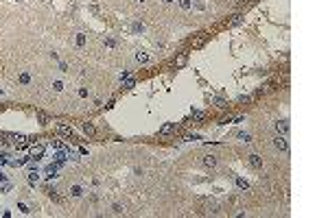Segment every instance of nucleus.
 <instances>
[{"label":"nucleus","instance_id":"3","mask_svg":"<svg viewBox=\"0 0 328 218\" xmlns=\"http://www.w3.org/2000/svg\"><path fill=\"white\" fill-rule=\"evenodd\" d=\"M44 155V144H37V146H31V157L33 159H40Z\"/></svg>","mask_w":328,"mask_h":218},{"label":"nucleus","instance_id":"21","mask_svg":"<svg viewBox=\"0 0 328 218\" xmlns=\"http://www.w3.org/2000/svg\"><path fill=\"white\" fill-rule=\"evenodd\" d=\"M77 44H79V46H83V44H86V35H83V33L77 35Z\"/></svg>","mask_w":328,"mask_h":218},{"label":"nucleus","instance_id":"20","mask_svg":"<svg viewBox=\"0 0 328 218\" xmlns=\"http://www.w3.org/2000/svg\"><path fill=\"white\" fill-rule=\"evenodd\" d=\"M18 210H22L24 214H29V212H31V210H29V205H26V203H18Z\"/></svg>","mask_w":328,"mask_h":218},{"label":"nucleus","instance_id":"1","mask_svg":"<svg viewBox=\"0 0 328 218\" xmlns=\"http://www.w3.org/2000/svg\"><path fill=\"white\" fill-rule=\"evenodd\" d=\"M11 140H13V146L18 151H22V148L29 146V138H26V135H11Z\"/></svg>","mask_w":328,"mask_h":218},{"label":"nucleus","instance_id":"8","mask_svg":"<svg viewBox=\"0 0 328 218\" xmlns=\"http://www.w3.org/2000/svg\"><path fill=\"white\" fill-rule=\"evenodd\" d=\"M57 129H59V133H61V135H66V138H72V129H70L68 124H63V122H61V124L57 126Z\"/></svg>","mask_w":328,"mask_h":218},{"label":"nucleus","instance_id":"13","mask_svg":"<svg viewBox=\"0 0 328 218\" xmlns=\"http://www.w3.org/2000/svg\"><path fill=\"white\" fill-rule=\"evenodd\" d=\"M136 61H140V63H147V61H149L147 52H136Z\"/></svg>","mask_w":328,"mask_h":218},{"label":"nucleus","instance_id":"4","mask_svg":"<svg viewBox=\"0 0 328 218\" xmlns=\"http://www.w3.org/2000/svg\"><path fill=\"white\" fill-rule=\"evenodd\" d=\"M186 61H188V57H186V54L182 52V54H177V57L173 59V66H175V68H184V66H186Z\"/></svg>","mask_w":328,"mask_h":218},{"label":"nucleus","instance_id":"14","mask_svg":"<svg viewBox=\"0 0 328 218\" xmlns=\"http://www.w3.org/2000/svg\"><path fill=\"white\" fill-rule=\"evenodd\" d=\"M203 164H206V166H210V168H212V166H217V159H214L212 155H208V157L203 159Z\"/></svg>","mask_w":328,"mask_h":218},{"label":"nucleus","instance_id":"2","mask_svg":"<svg viewBox=\"0 0 328 218\" xmlns=\"http://www.w3.org/2000/svg\"><path fill=\"white\" fill-rule=\"evenodd\" d=\"M206 39H208V35H206V33H199V35H197V37L190 42V46H193V48H201L203 44H206Z\"/></svg>","mask_w":328,"mask_h":218},{"label":"nucleus","instance_id":"12","mask_svg":"<svg viewBox=\"0 0 328 218\" xmlns=\"http://www.w3.org/2000/svg\"><path fill=\"white\" fill-rule=\"evenodd\" d=\"M70 194H72V196H81V194H83L81 185H72V188H70Z\"/></svg>","mask_w":328,"mask_h":218},{"label":"nucleus","instance_id":"6","mask_svg":"<svg viewBox=\"0 0 328 218\" xmlns=\"http://www.w3.org/2000/svg\"><path fill=\"white\" fill-rule=\"evenodd\" d=\"M175 131H177V126L168 122V124H162V129H160V135H171V133H175Z\"/></svg>","mask_w":328,"mask_h":218},{"label":"nucleus","instance_id":"15","mask_svg":"<svg viewBox=\"0 0 328 218\" xmlns=\"http://www.w3.org/2000/svg\"><path fill=\"white\" fill-rule=\"evenodd\" d=\"M37 118H40V122H42V124H48V120H50V118L46 116L44 111H37Z\"/></svg>","mask_w":328,"mask_h":218},{"label":"nucleus","instance_id":"16","mask_svg":"<svg viewBox=\"0 0 328 218\" xmlns=\"http://www.w3.org/2000/svg\"><path fill=\"white\" fill-rule=\"evenodd\" d=\"M53 89H55V92H61V89H63V83H61V81H55V83H53Z\"/></svg>","mask_w":328,"mask_h":218},{"label":"nucleus","instance_id":"22","mask_svg":"<svg viewBox=\"0 0 328 218\" xmlns=\"http://www.w3.org/2000/svg\"><path fill=\"white\" fill-rule=\"evenodd\" d=\"M236 135H239V138H241L243 142H249V140H252V138H249V133H243V131H241V133H236Z\"/></svg>","mask_w":328,"mask_h":218},{"label":"nucleus","instance_id":"7","mask_svg":"<svg viewBox=\"0 0 328 218\" xmlns=\"http://www.w3.org/2000/svg\"><path fill=\"white\" fill-rule=\"evenodd\" d=\"M276 131L284 135V133L289 131V124H287V120H278V122H276Z\"/></svg>","mask_w":328,"mask_h":218},{"label":"nucleus","instance_id":"10","mask_svg":"<svg viewBox=\"0 0 328 218\" xmlns=\"http://www.w3.org/2000/svg\"><path fill=\"white\" fill-rule=\"evenodd\" d=\"M83 133H86V135H94L96 129H94V126H92L90 122H86V124H83Z\"/></svg>","mask_w":328,"mask_h":218},{"label":"nucleus","instance_id":"23","mask_svg":"<svg viewBox=\"0 0 328 218\" xmlns=\"http://www.w3.org/2000/svg\"><path fill=\"white\" fill-rule=\"evenodd\" d=\"M20 81H22V83H29V81H31V76L24 72V74H20Z\"/></svg>","mask_w":328,"mask_h":218},{"label":"nucleus","instance_id":"9","mask_svg":"<svg viewBox=\"0 0 328 218\" xmlns=\"http://www.w3.org/2000/svg\"><path fill=\"white\" fill-rule=\"evenodd\" d=\"M249 164L254 168H262V159L258 157V155H249Z\"/></svg>","mask_w":328,"mask_h":218},{"label":"nucleus","instance_id":"25","mask_svg":"<svg viewBox=\"0 0 328 218\" xmlns=\"http://www.w3.org/2000/svg\"><path fill=\"white\" fill-rule=\"evenodd\" d=\"M164 2H173V0H164Z\"/></svg>","mask_w":328,"mask_h":218},{"label":"nucleus","instance_id":"5","mask_svg":"<svg viewBox=\"0 0 328 218\" xmlns=\"http://www.w3.org/2000/svg\"><path fill=\"white\" fill-rule=\"evenodd\" d=\"M274 146L280 148V151H287V148H289V144H287V140L282 138V135H278V138L274 140Z\"/></svg>","mask_w":328,"mask_h":218},{"label":"nucleus","instance_id":"11","mask_svg":"<svg viewBox=\"0 0 328 218\" xmlns=\"http://www.w3.org/2000/svg\"><path fill=\"white\" fill-rule=\"evenodd\" d=\"M214 105H217L219 109H226V107H228V103H226V98H221V96H219V98H214Z\"/></svg>","mask_w":328,"mask_h":218},{"label":"nucleus","instance_id":"18","mask_svg":"<svg viewBox=\"0 0 328 218\" xmlns=\"http://www.w3.org/2000/svg\"><path fill=\"white\" fill-rule=\"evenodd\" d=\"M134 85H136V79H125V87L127 89H131Z\"/></svg>","mask_w":328,"mask_h":218},{"label":"nucleus","instance_id":"17","mask_svg":"<svg viewBox=\"0 0 328 218\" xmlns=\"http://www.w3.org/2000/svg\"><path fill=\"white\" fill-rule=\"evenodd\" d=\"M236 183H239V188H241V190H247V188H249V183H247L245 179H239Z\"/></svg>","mask_w":328,"mask_h":218},{"label":"nucleus","instance_id":"19","mask_svg":"<svg viewBox=\"0 0 328 218\" xmlns=\"http://www.w3.org/2000/svg\"><path fill=\"white\" fill-rule=\"evenodd\" d=\"M193 118H195V120H203L206 114H203V111H193Z\"/></svg>","mask_w":328,"mask_h":218},{"label":"nucleus","instance_id":"24","mask_svg":"<svg viewBox=\"0 0 328 218\" xmlns=\"http://www.w3.org/2000/svg\"><path fill=\"white\" fill-rule=\"evenodd\" d=\"M180 5H182V9H190V2H188V0H182Z\"/></svg>","mask_w":328,"mask_h":218}]
</instances>
